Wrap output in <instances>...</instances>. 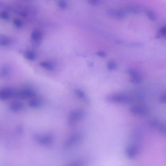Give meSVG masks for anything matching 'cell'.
Returning a JSON list of instances; mask_svg holds the SVG:
<instances>
[{
	"label": "cell",
	"mask_w": 166,
	"mask_h": 166,
	"mask_svg": "<svg viewBox=\"0 0 166 166\" xmlns=\"http://www.w3.org/2000/svg\"><path fill=\"white\" fill-rule=\"evenodd\" d=\"M16 92L12 88L5 87L0 90V99L2 100H7L15 97Z\"/></svg>",
	"instance_id": "obj_6"
},
{
	"label": "cell",
	"mask_w": 166,
	"mask_h": 166,
	"mask_svg": "<svg viewBox=\"0 0 166 166\" xmlns=\"http://www.w3.org/2000/svg\"><path fill=\"white\" fill-rule=\"evenodd\" d=\"M138 147L135 145H132L127 147L126 150V156L130 159L134 158L137 155Z\"/></svg>",
	"instance_id": "obj_7"
},
{
	"label": "cell",
	"mask_w": 166,
	"mask_h": 166,
	"mask_svg": "<svg viewBox=\"0 0 166 166\" xmlns=\"http://www.w3.org/2000/svg\"><path fill=\"white\" fill-rule=\"evenodd\" d=\"M58 4L59 7L62 9H65L67 8L68 6L67 3L63 1H58Z\"/></svg>",
	"instance_id": "obj_23"
},
{
	"label": "cell",
	"mask_w": 166,
	"mask_h": 166,
	"mask_svg": "<svg viewBox=\"0 0 166 166\" xmlns=\"http://www.w3.org/2000/svg\"><path fill=\"white\" fill-rule=\"evenodd\" d=\"M13 23L14 25L18 28H20L23 25L22 21L19 19L14 20L13 21Z\"/></svg>",
	"instance_id": "obj_24"
},
{
	"label": "cell",
	"mask_w": 166,
	"mask_h": 166,
	"mask_svg": "<svg viewBox=\"0 0 166 166\" xmlns=\"http://www.w3.org/2000/svg\"><path fill=\"white\" fill-rule=\"evenodd\" d=\"M31 37L33 41L40 42L42 39L43 37L42 32L40 30H35L32 32Z\"/></svg>",
	"instance_id": "obj_10"
},
{
	"label": "cell",
	"mask_w": 166,
	"mask_h": 166,
	"mask_svg": "<svg viewBox=\"0 0 166 166\" xmlns=\"http://www.w3.org/2000/svg\"><path fill=\"white\" fill-rule=\"evenodd\" d=\"M117 67V65L114 62H109L108 64V68L110 70H113Z\"/></svg>",
	"instance_id": "obj_21"
},
{
	"label": "cell",
	"mask_w": 166,
	"mask_h": 166,
	"mask_svg": "<svg viewBox=\"0 0 166 166\" xmlns=\"http://www.w3.org/2000/svg\"><path fill=\"white\" fill-rule=\"evenodd\" d=\"M74 92L77 96L86 102H88V100L87 99L86 94L85 92L82 90L77 89L74 90Z\"/></svg>",
	"instance_id": "obj_15"
},
{
	"label": "cell",
	"mask_w": 166,
	"mask_h": 166,
	"mask_svg": "<svg viewBox=\"0 0 166 166\" xmlns=\"http://www.w3.org/2000/svg\"><path fill=\"white\" fill-rule=\"evenodd\" d=\"M0 18L4 20H8L9 19V15L7 12L2 11L0 12Z\"/></svg>",
	"instance_id": "obj_18"
},
{
	"label": "cell",
	"mask_w": 166,
	"mask_h": 166,
	"mask_svg": "<svg viewBox=\"0 0 166 166\" xmlns=\"http://www.w3.org/2000/svg\"><path fill=\"white\" fill-rule=\"evenodd\" d=\"M24 107V105L22 102L16 101L11 103L10 105V108L13 111L17 112L21 110Z\"/></svg>",
	"instance_id": "obj_11"
},
{
	"label": "cell",
	"mask_w": 166,
	"mask_h": 166,
	"mask_svg": "<svg viewBox=\"0 0 166 166\" xmlns=\"http://www.w3.org/2000/svg\"><path fill=\"white\" fill-rule=\"evenodd\" d=\"M9 72V68L7 66H3L0 71V76L4 78L7 76Z\"/></svg>",
	"instance_id": "obj_17"
},
{
	"label": "cell",
	"mask_w": 166,
	"mask_h": 166,
	"mask_svg": "<svg viewBox=\"0 0 166 166\" xmlns=\"http://www.w3.org/2000/svg\"><path fill=\"white\" fill-rule=\"evenodd\" d=\"M99 1H95V0H94V1H91L90 2V3L92 4H97L98 3Z\"/></svg>",
	"instance_id": "obj_30"
},
{
	"label": "cell",
	"mask_w": 166,
	"mask_h": 166,
	"mask_svg": "<svg viewBox=\"0 0 166 166\" xmlns=\"http://www.w3.org/2000/svg\"><path fill=\"white\" fill-rule=\"evenodd\" d=\"M40 65L43 68L49 71L53 70L54 69V66L51 62H43L40 63Z\"/></svg>",
	"instance_id": "obj_13"
},
{
	"label": "cell",
	"mask_w": 166,
	"mask_h": 166,
	"mask_svg": "<svg viewBox=\"0 0 166 166\" xmlns=\"http://www.w3.org/2000/svg\"><path fill=\"white\" fill-rule=\"evenodd\" d=\"M130 110L131 113L136 115H145L148 113L146 109L140 107H132Z\"/></svg>",
	"instance_id": "obj_9"
},
{
	"label": "cell",
	"mask_w": 166,
	"mask_h": 166,
	"mask_svg": "<svg viewBox=\"0 0 166 166\" xmlns=\"http://www.w3.org/2000/svg\"><path fill=\"white\" fill-rule=\"evenodd\" d=\"M85 113L81 109H76L72 111L69 114L68 123L70 126L74 125L77 122L84 119Z\"/></svg>",
	"instance_id": "obj_3"
},
{
	"label": "cell",
	"mask_w": 166,
	"mask_h": 166,
	"mask_svg": "<svg viewBox=\"0 0 166 166\" xmlns=\"http://www.w3.org/2000/svg\"><path fill=\"white\" fill-rule=\"evenodd\" d=\"M166 129L165 125L163 124H161V125H160L159 130L162 134L165 135L166 132Z\"/></svg>",
	"instance_id": "obj_25"
},
{
	"label": "cell",
	"mask_w": 166,
	"mask_h": 166,
	"mask_svg": "<svg viewBox=\"0 0 166 166\" xmlns=\"http://www.w3.org/2000/svg\"><path fill=\"white\" fill-rule=\"evenodd\" d=\"M25 57L27 59L30 60H33L36 59V55L34 51H27L25 53Z\"/></svg>",
	"instance_id": "obj_16"
},
{
	"label": "cell",
	"mask_w": 166,
	"mask_h": 166,
	"mask_svg": "<svg viewBox=\"0 0 166 166\" xmlns=\"http://www.w3.org/2000/svg\"><path fill=\"white\" fill-rule=\"evenodd\" d=\"M106 100L110 103L130 104L134 102L133 99L128 95L123 94H115L106 97Z\"/></svg>",
	"instance_id": "obj_1"
},
{
	"label": "cell",
	"mask_w": 166,
	"mask_h": 166,
	"mask_svg": "<svg viewBox=\"0 0 166 166\" xmlns=\"http://www.w3.org/2000/svg\"><path fill=\"white\" fill-rule=\"evenodd\" d=\"M82 139V135L80 133L72 135L66 141L63 145L64 149H67L73 146L78 143Z\"/></svg>",
	"instance_id": "obj_4"
},
{
	"label": "cell",
	"mask_w": 166,
	"mask_h": 166,
	"mask_svg": "<svg viewBox=\"0 0 166 166\" xmlns=\"http://www.w3.org/2000/svg\"><path fill=\"white\" fill-rule=\"evenodd\" d=\"M88 162L84 159H80L66 164L64 166H86Z\"/></svg>",
	"instance_id": "obj_8"
},
{
	"label": "cell",
	"mask_w": 166,
	"mask_h": 166,
	"mask_svg": "<svg viewBox=\"0 0 166 166\" xmlns=\"http://www.w3.org/2000/svg\"><path fill=\"white\" fill-rule=\"evenodd\" d=\"M147 14L148 17L152 20L154 21L156 20V16L152 12L149 11L147 13Z\"/></svg>",
	"instance_id": "obj_26"
},
{
	"label": "cell",
	"mask_w": 166,
	"mask_h": 166,
	"mask_svg": "<svg viewBox=\"0 0 166 166\" xmlns=\"http://www.w3.org/2000/svg\"><path fill=\"white\" fill-rule=\"evenodd\" d=\"M34 140L39 145L43 146H49L52 144L53 138L49 134H36L33 137Z\"/></svg>",
	"instance_id": "obj_2"
},
{
	"label": "cell",
	"mask_w": 166,
	"mask_h": 166,
	"mask_svg": "<svg viewBox=\"0 0 166 166\" xmlns=\"http://www.w3.org/2000/svg\"><path fill=\"white\" fill-rule=\"evenodd\" d=\"M128 73L132 78L139 76L137 72L134 69H130L128 70Z\"/></svg>",
	"instance_id": "obj_20"
},
{
	"label": "cell",
	"mask_w": 166,
	"mask_h": 166,
	"mask_svg": "<svg viewBox=\"0 0 166 166\" xmlns=\"http://www.w3.org/2000/svg\"><path fill=\"white\" fill-rule=\"evenodd\" d=\"M10 38L6 36L1 35L0 36V45L2 46H7L10 43Z\"/></svg>",
	"instance_id": "obj_14"
},
{
	"label": "cell",
	"mask_w": 166,
	"mask_h": 166,
	"mask_svg": "<svg viewBox=\"0 0 166 166\" xmlns=\"http://www.w3.org/2000/svg\"><path fill=\"white\" fill-rule=\"evenodd\" d=\"M160 102L162 103H165L166 101V95L165 93H164L161 96L160 98Z\"/></svg>",
	"instance_id": "obj_27"
},
{
	"label": "cell",
	"mask_w": 166,
	"mask_h": 166,
	"mask_svg": "<svg viewBox=\"0 0 166 166\" xmlns=\"http://www.w3.org/2000/svg\"><path fill=\"white\" fill-rule=\"evenodd\" d=\"M166 31L165 27H163L159 30L160 34L161 35L165 36Z\"/></svg>",
	"instance_id": "obj_28"
},
{
	"label": "cell",
	"mask_w": 166,
	"mask_h": 166,
	"mask_svg": "<svg viewBox=\"0 0 166 166\" xmlns=\"http://www.w3.org/2000/svg\"><path fill=\"white\" fill-rule=\"evenodd\" d=\"M131 81L134 84H140L142 82V79L141 77L139 76L132 78Z\"/></svg>",
	"instance_id": "obj_22"
},
{
	"label": "cell",
	"mask_w": 166,
	"mask_h": 166,
	"mask_svg": "<svg viewBox=\"0 0 166 166\" xmlns=\"http://www.w3.org/2000/svg\"><path fill=\"white\" fill-rule=\"evenodd\" d=\"M150 124L154 128L159 129V127L161 125V123L158 120L154 119L151 122Z\"/></svg>",
	"instance_id": "obj_19"
},
{
	"label": "cell",
	"mask_w": 166,
	"mask_h": 166,
	"mask_svg": "<svg viewBox=\"0 0 166 166\" xmlns=\"http://www.w3.org/2000/svg\"><path fill=\"white\" fill-rule=\"evenodd\" d=\"M36 95V93L34 90L26 88L16 92L15 97L19 99L25 100L34 97Z\"/></svg>",
	"instance_id": "obj_5"
},
{
	"label": "cell",
	"mask_w": 166,
	"mask_h": 166,
	"mask_svg": "<svg viewBox=\"0 0 166 166\" xmlns=\"http://www.w3.org/2000/svg\"><path fill=\"white\" fill-rule=\"evenodd\" d=\"M97 54L98 56L102 57L106 56V53L103 51H99Z\"/></svg>",
	"instance_id": "obj_29"
},
{
	"label": "cell",
	"mask_w": 166,
	"mask_h": 166,
	"mask_svg": "<svg viewBox=\"0 0 166 166\" xmlns=\"http://www.w3.org/2000/svg\"><path fill=\"white\" fill-rule=\"evenodd\" d=\"M29 106L32 108H40L42 105V103L38 99L36 98L33 99L29 102Z\"/></svg>",
	"instance_id": "obj_12"
}]
</instances>
